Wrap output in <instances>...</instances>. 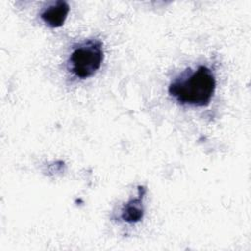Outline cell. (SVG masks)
I'll list each match as a JSON object with an SVG mask.
<instances>
[{
	"instance_id": "cell-3",
	"label": "cell",
	"mask_w": 251,
	"mask_h": 251,
	"mask_svg": "<svg viewBox=\"0 0 251 251\" xmlns=\"http://www.w3.org/2000/svg\"><path fill=\"white\" fill-rule=\"evenodd\" d=\"M146 193V188L144 186H138L137 195L130 198L121 209V214L119 219L122 221L133 224L141 221L144 215L143 208V198Z\"/></svg>"
},
{
	"instance_id": "cell-4",
	"label": "cell",
	"mask_w": 251,
	"mask_h": 251,
	"mask_svg": "<svg viewBox=\"0 0 251 251\" xmlns=\"http://www.w3.org/2000/svg\"><path fill=\"white\" fill-rule=\"evenodd\" d=\"M69 12L70 6L68 2L59 0L47 6L40 13V19L49 27L56 28L64 25Z\"/></svg>"
},
{
	"instance_id": "cell-2",
	"label": "cell",
	"mask_w": 251,
	"mask_h": 251,
	"mask_svg": "<svg viewBox=\"0 0 251 251\" xmlns=\"http://www.w3.org/2000/svg\"><path fill=\"white\" fill-rule=\"evenodd\" d=\"M103 60V42L98 38L87 39L74 47L68 61L69 70L76 77L85 79L99 70Z\"/></svg>"
},
{
	"instance_id": "cell-1",
	"label": "cell",
	"mask_w": 251,
	"mask_h": 251,
	"mask_svg": "<svg viewBox=\"0 0 251 251\" xmlns=\"http://www.w3.org/2000/svg\"><path fill=\"white\" fill-rule=\"evenodd\" d=\"M216 90L213 72L200 65L195 71L187 70L174 79L168 88L169 94L181 105L206 107L210 104Z\"/></svg>"
}]
</instances>
